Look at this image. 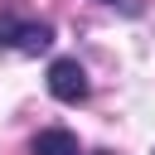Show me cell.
<instances>
[{
	"mask_svg": "<svg viewBox=\"0 0 155 155\" xmlns=\"http://www.w3.org/2000/svg\"><path fill=\"white\" fill-rule=\"evenodd\" d=\"M48 92L58 102H82L87 97V73L78 58H53L48 63Z\"/></svg>",
	"mask_w": 155,
	"mask_h": 155,
	"instance_id": "obj_1",
	"label": "cell"
},
{
	"mask_svg": "<svg viewBox=\"0 0 155 155\" xmlns=\"http://www.w3.org/2000/svg\"><path fill=\"white\" fill-rule=\"evenodd\" d=\"M29 150H34V155H78V136L53 126V131H39Z\"/></svg>",
	"mask_w": 155,
	"mask_h": 155,
	"instance_id": "obj_2",
	"label": "cell"
},
{
	"mask_svg": "<svg viewBox=\"0 0 155 155\" xmlns=\"http://www.w3.org/2000/svg\"><path fill=\"white\" fill-rule=\"evenodd\" d=\"M48 44H53V29L48 24H19V39H15L19 53H44Z\"/></svg>",
	"mask_w": 155,
	"mask_h": 155,
	"instance_id": "obj_3",
	"label": "cell"
},
{
	"mask_svg": "<svg viewBox=\"0 0 155 155\" xmlns=\"http://www.w3.org/2000/svg\"><path fill=\"white\" fill-rule=\"evenodd\" d=\"M19 24H24V19H15V15H0V44H10V48H15V39H19Z\"/></svg>",
	"mask_w": 155,
	"mask_h": 155,
	"instance_id": "obj_4",
	"label": "cell"
},
{
	"mask_svg": "<svg viewBox=\"0 0 155 155\" xmlns=\"http://www.w3.org/2000/svg\"><path fill=\"white\" fill-rule=\"evenodd\" d=\"M102 5H111V10H121V15H140V0H102Z\"/></svg>",
	"mask_w": 155,
	"mask_h": 155,
	"instance_id": "obj_5",
	"label": "cell"
}]
</instances>
